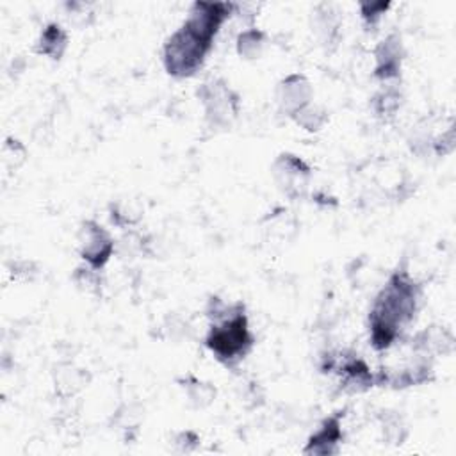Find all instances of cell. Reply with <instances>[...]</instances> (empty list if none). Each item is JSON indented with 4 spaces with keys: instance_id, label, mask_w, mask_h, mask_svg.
<instances>
[{
    "instance_id": "52a82bcc",
    "label": "cell",
    "mask_w": 456,
    "mask_h": 456,
    "mask_svg": "<svg viewBox=\"0 0 456 456\" xmlns=\"http://www.w3.org/2000/svg\"><path fill=\"white\" fill-rule=\"evenodd\" d=\"M342 438L339 417H330L308 440L305 452L307 454H333L339 449Z\"/></svg>"
},
{
    "instance_id": "9c48e42d",
    "label": "cell",
    "mask_w": 456,
    "mask_h": 456,
    "mask_svg": "<svg viewBox=\"0 0 456 456\" xmlns=\"http://www.w3.org/2000/svg\"><path fill=\"white\" fill-rule=\"evenodd\" d=\"M264 45V35L259 31H246L239 36L237 51L244 58H255L260 54Z\"/></svg>"
},
{
    "instance_id": "8992f818",
    "label": "cell",
    "mask_w": 456,
    "mask_h": 456,
    "mask_svg": "<svg viewBox=\"0 0 456 456\" xmlns=\"http://www.w3.org/2000/svg\"><path fill=\"white\" fill-rule=\"evenodd\" d=\"M310 84L301 76H291L280 84V104L285 113L296 116L301 109L308 108Z\"/></svg>"
},
{
    "instance_id": "6da1fadb",
    "label": "cell",
    "mask_w": 456,
    "mask_h": 456,
    "mask_svg": "<svg viewBox=\"0 0 456 456\" xmlns=\"http://www.w3.org/2000/svg\"><path fill=\"white\" fill-rule=\"evenodd\" d=\"M232 4H205L193 6L184 26L172 35L164 47V67L170 76L186 79L193 77L207 60L214 38L230 17Z\"/></svg>"
},
{
    "instance_id": "ba28073f",
    "label": "cell",
    "mask_w": 456,
    "mask_h": 456,
    "mask_svg": "<svg viewBox=\"0 0 456 456\" xmlns=\"http://www.w3.org/2000/svg\"><path fill=\"white\" fill-rule=\"evenodd\" d=\"M68 45V36L67 33L58 26V24H51L44 33L42 38L36 45V52L44 54L51 60H61V56L65 54Z\"/></svg>"
},
{
    "instance_id": "277c9868",
    "label": "cell",
    "mask_w": 456,
    "mask_h": 456,
    "mask_svg": "<svg viewBox=\"0 0 456 456\" xmlns=\"http://www.w3.org/2000/svg\"><path fill=\"white\" fill-rule=\"evenodd\" d=\"M115 252V241L106 228L95 221H86L81 228V255L93 269H102Z\"/></svg>"
},
{
    "instance_id": "5b68a950",
    "label": "cell",
    "mask_w": 456,
    "mask_h": 456,
    "mask_svg": "<svg viewBox=\"0 0 456 456\" xmlns=\"http://www.w3.org/2000/svg\"><path fill=\"white\" fill-rule=\"evenodd\" d=\"M403 61V49L399 36H388L376 49V68L374 76L381 81H390L399 76Z\"/></svg>"
},
{
    "instance_id": "3957f363",
    "label": "cell",
    "mask_w": 456,
    "mask_h": 456,
    "mask_svg": "<svg viewBox=\"0 0 456 456\" xmlns=\"http://www.w3.org/2000/svg\"><path fill=\"white\" fill-rule=\"evenodd\" d=\"M207 316L212 321L205 337L207 348L223 365L234 367L252 351L255 344L244 305H228L220 298H212L207 308Z\"/></svg>"
},
{
    "instance_id": "30bf717a",
    "label": "cell",
    "mask_w": 456,
    "mask_h": 456,
    "mask_svg": "<svg viewBox=\"0 0 456 456\" xmlns=\"http://www.w3.org/2000/svg\"><path fill=\"white\" fill-rule=\"evenodd\" d=\"M387 10L388 4H362V17L365 22L374 26L381 19V15H385Z\"/></svg>"
},
{
    "instance_id": "7a4b0ae2",
    "label": "cell",
    "mask_w": 456,
    "mask_h": 456,
    "mask_svg": "<svg viewBox=\"0 0 456 456\" xmlns=\"http://www.w3.org/2000/svg\"><path fill=\"white\" fill-rule=\"evenodd\" d=\"M420 298L419 285L406 271L394 273L376 296L369 314L371 344L378 351L388 349L415 317Z\"/></svg>"
}]
</instances>
